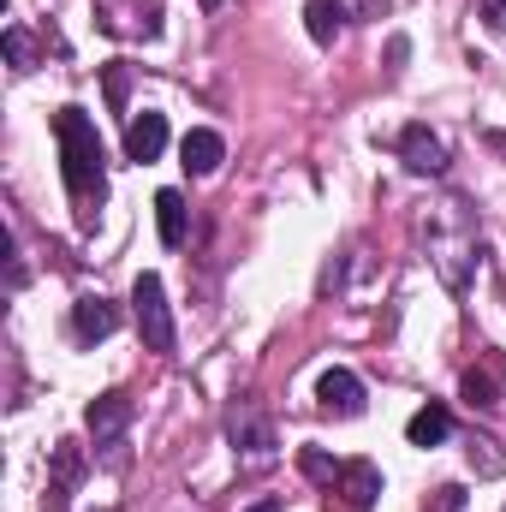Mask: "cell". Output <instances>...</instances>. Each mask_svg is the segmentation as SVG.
Wrapping results in <instances>:
<instances>
[{
  "instance_id": "obj_2",
  "label": "cell",
  "mask_w": 506,
  "mask_h": 512,
  "mask_svg": "<svg viewBox=\"0 0 506 512\" xmlns=\"http://www.w3.org/2000/svg\"><path fill=\"white\" fill-rule=\"evenodd\" d=\"M131 316H137V334H143L149 352H173V316H167L161 274H137V286H131Z\"/></svg>"
},
{
  "instance_id": "obj_3",
  "label": "cell",
  "mask_w": 506,
  "mask_h": 512,
  "mask_svg": "<svg viewBox=\"0 0 506 512\" xmlns=\"http://www.w3.org/2000/svg\"><path fill=\"white\" fill-rule=\"evenodd\" d=\"M316 399H322V411H334V417H364V382H358L352 370H322Z\"/></svg>"
},
{
  "instance_id": "obj_10",
  "label": "cell",
  "mask_w": 506,
  "mask_h": 512,
  "mask_svg": "<svg viewBox=\"0 0 506 512\" xmlns=\"http://www.w3.org/2000/svg\"><path fill=\"white\" fill-rule=\"evenodd\" d=\"M304 24H310V42L334 48L346 36V0H304Z\"/></svg>"
},
{
  "instance_id": "obj_16",
  "label": "cell",
  "mask_w": 506,
  "mask_h": 512,
  "mask_svg": "<svg viewBox=\"0 0 506 512\" xmlns=\"http://www.w3.org/2000/svg\"><path fill=\"white\" fill-rule=\"evenodd\" d=\"M483 24L489 30H506V0H483Z\"/></svg>"
},
{
  "instance_id": "obj_7",
  "label": "cell",
  "mask_w": 506,
  "mask_h": 512,
  "mask_svg": "<svg viewBox=\"0 0 506 512\" xmlns=\"http://www.w3.org/2000/svg\"><path fill=\"white\" fill-rule=\"evenodd\" d=\"M340 495H346V507L352 512H370L381 495V471L370 459H352V465H340Z\"/></svg>"
},
{
  "instance_id": "obj_8",
  "label": "cell",
  "mask_w": 506,
  "mask_h": 512,
  "mask_svg": "<svg viewBox=\"0 0 506 512\" xmlns=\"http://www.w3.org/2000/svg\"><path fill=\"white\" fill-rule=\"evenodd\" d=\"M131 423V399L126 393H102L96 405H90V435H96V447H108V441H120V429Z\"/></svg>"
},
{
  "instance_id": "obj_1",
  "label": "cell",
  "mask_w": 506,
  "mask_h": 512,
  "mask_svg": "<svg viewBox=\"0 0 506 512\" xmlns=\"http://www.w3.org/2000/svg\"><path fill=\"white\" fill-rule=\"evenodd\" d=\"M54 137H60V173H66V191H72V203L90 215V209L108 197V155H102L96 120H90L84 108H60V114H54Z\"/></svg>"
},
{
  "instance_id": "obj_13",
  "label": "cell",
  "mask_w": 506,
  "mask_h": 512,
  "mask_svg": "<svg viewBox=\"0 0 506 512\" xmlns=\"http://www.w3.org/2000/svg\"><path fill=\"white\" fill-rule=\"evenodd\" d=\"M495 382H506V364H495V376H477V370H471V376H465V399H471V405H495Z\"/></svg>"
},
{
  "instance_id": "obj_6",
  "label": "cell",
  "mask_w": 506,
  "mask_h": 512,
  "mask_svg": "<svg viewBox=\"0 0 506 512\" xmlns=\"http://www.w3.org/2000/svg\"><path fill=\"white\" fill-rule=\"evenodd\" d=\"M161 149H167V114H149V108H143L126 126V161L143 167V161H155Z\"/></svg>"
},
{
  "instance_id": "obj_15",
  "label": "cell",
  "mask_w": 506,
  "mask_h": 512,
  "mask_svg": "<svg viewBox=\"0 0 506 512\" xmlns=\"http://www.w3.org/2000/svg\"><path fill=\"white\" fill-rule=\"evenodd\" d=\"M304 471L310 477H340V465H328V453H304Z\"/></svg>"
},
{
  "instance_id": "obj_5",
  "label": "cell",
  "mask_w": 506,
  "mask_h": 512,
  "mask_svg": "<svg viewBox=\"0 0 506 512\" xmlns=\"http://www.w3.org/2000/svg\"><path fill=\"white\" fill-rule=\"evenodd\" d=\"M399 155H405L411 173H447V149H441V137H435L429 126H405Z\"/></svg>"
},
{
  "instance_id": "obj_17",
  "label": "cell",
  "mask_w": 506,
  "mask_h": 512,
  "mask_svg": "<svg viewBox=\"0 0 506 512\" xmlns=\"http://www.w3.org/2000/svg\"><path fill=\"white\" fill-rule=\"evenodd\" d=\"M251 512H280V501H256V507Z\"/></svg>"
},
{
  "instance_id": "obj_18",
  "label": "cell",
  "mask_w": 506,
  "mask_h": 512,
  "mask_svg": "<svg viewBox=\"0 0 506 512\" xmlns=\"http://www.w3.org/2000/svg\"><path fill=\"white\" fill-rule=\"evenodd\" d=\"M203 6H221V0H203Z\"/></svg>"
},
{
  "instance_id": "obj_4",
  "label": "cell",
  "mask_w": 506,
  "mask_h": 512,
  "mask_svg": "<svg viewBox=\"0 0 506 512\" xmlns=\"http://www.w3.org/2000/svg\"><path fill=\"white\" fill-rule=\"evenodd\" d=\"M179 167L191 173V179H209L215 167H221V155H227V143H221V131H209V126H197V131H185V143H179Z\"/></svg>"
},
{
  "instance_id": "obj_9",
  "label": "cell",
  "mask_w": 506,
  "mask_h": 512,
  "mask_svg": "<svg viewBox=\"0 0 506 512\" xmlns=\"http://www.w3.org/2000/svg\"><path fill=\"white\" fill-rule=\"evenodd\" d=\"M72 328H78V340H108L120 328V310L108 298H78L72 304Z\"/></svg>"
},
{
  "instance_id": "obj_12",
  "label": "cell",
  "mask_w": 506,
  "mask_h": 512,
  "mask_svg": "<svg viewBox=\"0 0 506 512\" xmlns=\"http://www.w3.org/2000/svg\"><path fill=\"white\" fill-rule=\"evenodd\" d=\"M405 435H411V447H441V441L453 435V417H447V405H423V411L405 423Z\"/></svg>"
},
{
  "instance_id": "obj_14",
  "label": "cell",
  "mask_w": 506,
  "mask_h": 512,
  "mask_svg": "<svg viewBox=\"0 0 506 512\" xmlns=\"http://www.w3.org/2000/svg\"><path fill=\"white\" fill-rule=\"evenodd\" d=\"M6 54H12V66H18V72H30V60H36V48H30V36H24V30H6Z\"/></svg>"
},
{
  "instance_id": "obj_11",
  "label": "cell",
  "mask_w": 506,
  "mask_h": 512,
  "mask_svg": "<svg viewBox=\"0 0 506 512\" xmlns=\"http://www.w3.org/2000/svg\"><path fill=\"white\" fill-rule=\"evenodd\" d=\"M155 227H161V245L167 251L185 245V197L179 191H155Z\"/></svg>"
}]
</instances>
